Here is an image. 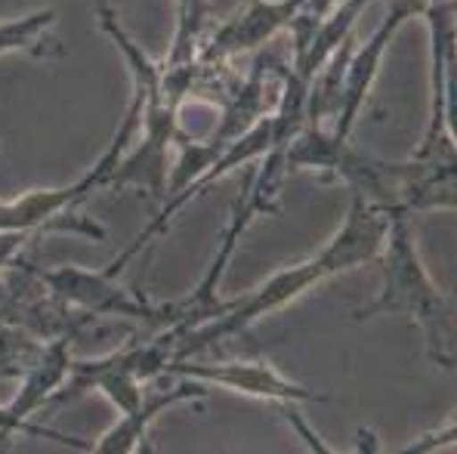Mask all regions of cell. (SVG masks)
<instances>
[{
  "instance_id": "obj_9",
  "label": "cell",
  "mask_w": 457,
  "mask_h": 454,
  "mask_svg": "<svg viewBox=\"0 0 457 454\" xmlns=\"http://www.w3.org/2000/svg\"><path fill=\"white\" fill-rule=\"evenodd\" d=\"M300 6L303 0H245V6L211 35L204 56L220 62V59L238 56V53L257 50L272 41L278 31L291 29Z\"/></svg>"
},
{
  "instance_id": "obj_7",
  "label": "cell",
  "mask_w": 457,
  "mask_h": 454,
  "mask_svg": "<svg viewBox=\"0 0 457 454\" xmlns=\"http://www.w3.org/2000/svg\"><path fill=\"white\" fill-rule=\"evenodd\" d=\"M173 377H189L204 386L232 390L238 396L263 399L272 405H303V402H325V396L309 390L306 384L287 377L266 359H223V362H198L195 356L177 359L164 368Z\"/></svg>"
},
{
  "instance_id": "obj_11",
  "label": "cell",
  "mask_w": 457,
  "mask_h": 454,
  "mask_svg": "<svg viewBox=\"0 0 457 454\" xmlns=\"http://www.w3.org/2000/svg\"><path fill=\"white\" fill-rule=\"evenodd\" d=\"M59 22L56 10H35L16 19H0V56L6 53H31L40 56L46 46V35Z\"/></svg>"
},
{
  "instance_id": "obj_6",
  "label": "cell",
  "mask_w": 457,
  "mask_h": 454,
  "mask_svg": "<svg viewBox=\"0 0 457 454\" xmlns=\"http://www.w3.org/2000/svg\"><path fill=\"white\" fill-rule=\"evenodd\" d=\"M433 46V109L411 161L436 173H454L452 139V69H454V0H439L423 12Z\"/></svg>"
},
{
  "instance_id": "obj_14",
  "label": "cell",
  "mask_w": 457,
  "mask_h": 454,
  "mask_svg": "<svg viewBox=\"0 0 457 454\" xmlns=\"http://www.w3.org/2000/svg\"><path fill=\"white\" fill-rule=\"evenodd\" d=\"M31 242V232H12V229H0V276L6 269H12V263L19 260L25 244Z\"/></svg>"
},
{
  "instance_id": "obj_13",
  "label": "cell",
  "mask_w": 457,
  "mask_h": 454,
  "mask_svg": "<svg viewBox=\"0 0 457 454\" xmlns=\"http://www.w3.org/2000/svg\"><path fill=\"white\" fill-rule=\"evenodd\" d=\"M457 442V420L445 417V424H439L436 430L423 433V436L411 439L408 445H402V454H418V451H442V449H452Z\"/></svg>"
},
{
  "instance_id": "obj_1",
  "label": "cell",
  "mask_w": 457,
  "mask_h": 454,
  "mask_svg": "<svg viewBox=\"0 0 457 454\" xmlns=\"http://www.w3.org/2000/svg\"><path fill=\"white\" fill-rule=\"evenodd\" d=\"M374 263L380 266V288L371 303L353 312V318L368 322L378 316H408L423 334L429 362H436L442 371H452L457 340L454 300L429 276L408 210L389 213L386 242Z\"/></svg>"
},
{
  "instance_id": "obj_3",
  "label": "cell",
  "mask_w": 457,
  "mask_h": 454,
  "mask_svg": "<svg viewBox=\"0 0 457 454\" xmlns=\"http://www.w3.org/2000/svg\"><path fill=\"white\" fill-rule=\"evenodd\" d=\"M173 362V352L167 340L158 331L143 343H124L114 346L105 356L93 359H71V368L65 384L53 396V402H69L84 392H99L120 411H130L145 396V384L164 374L167 365Z\"/></svg>"
},
{
  "instance_id": "obj_10",
  "label": "cell",
  "mask_w": 457,
  "mask_h": 454,
  "mask_svg": "<svg viewBox=\"0 0 457 454\" xmlns=\"http://www.w3.org/2000/svg\"><path fill=\"white\" fill-rule=\"evenodd\" d=\"M204 396H207V386L198 384V380H189V377H179V384L170 386V390L145 392V396L139 399V405H133L130 411H120L118 420H114L109 430L99 433V436L93 439L90 451H99V454L139 451L145 439H149L152 424L167 409H177V405H186V402H198V399H204Z\"/></svg>"
},
{
  "instance_id": "obj_5",
  "label": "cell",
  "mask_w": 457,
  "mask_h": 454,
  "mask_svg": "<svg viewBox=\"0 0 457 454\" xmlns=\"http://www.w3.org/2000/svg\"><path fill=\"white\" fill-rule=\"evenodd\" d=\"M40 282L56 300L93 318H112V322H137L164 328L167 303H152L145 293L130 291L109 276L105 269H84V266H53L40 272Z\"/></svg>"
},
{
  "instance_id": "obj_12",
  "label": "cell",
  "mask_w": 457,
  "mask_h": 454,
  "mask_svg": "<svg viewBox=\"0 0 457 454\" xmlns=\"http://www.w3.org/2000/svg\"><path fill=\"white\" fill-rule=\"evenodd\" d=\"M340 0H303V6H300V12L294 16L291 22V35H294V62H297L300 56L306 53L309 41H312L315 29H319L321 22H325L328 12L337 6Z\"/></svg>"
},
{
  "instance_id": "obj_4",
  "label": "cell",
  "mask_w": 457,
  "mask_h": 454,
  "mask_svg": "<svg viewBox=\"0 0 457 454\" xmlns=\"http://www.w3.org/2000/svg\"><path fill=\"white\" fill-rule=\"evenodd\" d=\"M272 136H275L272 115L257 118V121H253L251 127H245L241 133H235V136L228 139L223 149L217 152V158H213V161L207 164L204 170H201L198 177L192 179V183H186L183 189H177V192H167V195H164V207H161V210L154 213L152 223H145V229L139 232L137 238H130V244H127V248L120 251L109 266H105V272L118 278L120 269H124V266L130 263V260L137 257L139 251L149 248V244L158 235H164L167 226L173 223V217H177V213L183 210L186 204L195 202V198H201L207 189H213V186H217L220 179H226L232 170H238V167L253 164L257 158H263L266 149L272 145Z\"/></svg>"
},
{
  "instance_id": "obj_8",
  "label": "cell",
  "mask_w": 457,
  "mask_h": 454,
  "mask_svg": "<svg viewBox=\"0 0 457 454\" xmlns=\"http://www.w3.org/2000/svg\"><path fill=\"white\" fill-rule=\"evenodd\" d=\"M389 213L393 210H383L380 204L368 202L361 195L349 198V207L343 213L337 232L312 253L328 278L353 272L359 266H371L380 257L389 232Z\"/></svg>"
},
{
  "instance_id": "obj_2",
  "label": "cell",
  "mask_w": 457,
  "mask_h": 454,
  "mask_svg": "<svg viewBox=\"0 0 457 454\" xmlns=\"http://www.w3.org/2000/svg\"><path fill=\"white\" fill-rule=\"evenodd\" d=\"M321 282H328L321 263L315 257H306L294 266L275 269L263 285L241 293L238 300H226L223 310H220L217 316L207 318V322L195 325L189 331L158 328V334L167 340V346H170L173 362H177V359L198 356V352H204L207 346L223 343V340L235 337V334H245L251 325H257L260 318H269L272 312L297 303L303 293H309Z\"/></svg>"
}]
</instances>
